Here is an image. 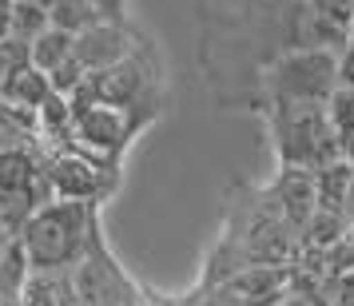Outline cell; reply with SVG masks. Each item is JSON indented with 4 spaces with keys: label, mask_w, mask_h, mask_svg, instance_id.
<instances>
[{
    "label": "cell",
    "mask_w": 354,
    "mask_h": 306,
    "mask_svg": "<svg viewBox=\"0 0 354 306\" xmlns=\"http://www.w3.org/2000/svg\"><path fill=\"white\" fill-rule=\"evenodd\" d=\"M100 227V207L92 203H72V199H52L20 227V247L32 267L52 271H72L84 258L92 231Z\"/></svg>",
    "instance_id": "7a4b0ae2"
},
{
    "label": "cell",
    "mask_w": 354,
    "mask_h": 306,
    "mask_svg": "<svg viewBox=\"0 0 354 306\" xmlns=\"http://www.w3.org/2000/svg\"><path fill=\"white\" fill-rule=\"evenodd\" d=\"M12 242H17V231H12V227H8L4 219H0V255H4V251H8Z\"/></svg>",
    "instance_id": "603a6c76"
},
{
    "label": "cell",
    "mask_w": 354,
    "mask_h": 306,
    "mask_svg": "<svg viewBox=\"0 0 354 306\" xmlns=\"http://www.w3.org/2000/svg\"><path fill=\"white\" fill-rule=\"evenodd\" d=\"M72 99L120 104V108H131V112H140L144 119L156 124L160 119V108H163V80H160V68H156L151 44H144L140 52H131L124 64L88 76V84Z\"/></svg>",
    "instance_id": "277c9868"
},
{
    "label": "cell",
    "mask_w": 354,
    "mask_h": 306,
    "mask_svg": "<svg viewBox=\"0 0 354 306\" xmlns=\"http://www.w3.org/2000/svg\"><path fill=\"white\" fill-rule=\"evenodd\" d=\"M52 203L40 147H0V219L20 235L36 211Z\"/></svg>",
    "instance_id": "8992f818"
},
{
    "label": "cell",
    "mask_w": 354,
    "mask_h": 306,
    "mask_svg": "<svg viewBox=\"0 0 354 306\" xmlns=\"http://www.w3.org/2000/svg\"><path fill=\"white\" fill-rule=\"evenodd\" d=\"M52 28V17L48 8H40V4H28V0H17V12H12V36L24 40L28 48H32L36 36H44Z\"/></svg>",
    "instance_id": "e0dca14e"
},
{
    "label": "cell",
    "mask_w": 354,
    "mask_h": 306,
    "mask_svg": "<svg viewBox=\"0 0 354 306\" xmlns=\"http://www.w3.org/2000/svg\"><path fill=\"white\" fill-rule=\"evenodd\" d=\"M72 274H76L80 306H140L147 298V290L120 267L115 251L104 239V227L92 231V242H88L84 258L72 267Z\"/></svg>",
    "instance_id": "52a82bcc"
},
{
    "label": "cell",
    "mask_w": 354,
    "mask_h": 306,
    "mask_svg": "<svg viewBox=\"0 0 354 306\" xmlns=\"http://www.w3.org/2000/svg\"><path fill=\"white\" fill-rule=\"evenodd\" d=\"M140 306H171V303H160V298H151V294H147V298H144Z\"/></svg>",
    "instance_id": "cb8c5ba5"
},
{
    "label": "cell",
    "mask_w": 354,
    "mask_h": 306,
    "mask_svg": "<svg viewBox=\"0 0 354 306\" xmlns=\"http://www.w3.org/2000/svg\"><path fill=\"white\" fill-rule=\"evenodd\" d=\"M28 271H32V262H28V255H24V247L17 239L0 255V298H20L24 283H28Z\"/></svg>",
    "instance_id": "2e32d148"
},
{
    "label": "cell",
    "mask_w": 354,
    "mask_h": 306,
    "mask_svg": "<svg viewBox=\"0 0 354 306\" xmlns=\"http://www.w3.org/2000/svg\"><path fill=\"white\" fill-rule=\"evenodd\" d=\"M319 306H342V303H330V298H322V303Z\"/></svg>",
    "instance_id": "484cf974"
},
{
    "label": "cell",
    "mask_w": 354,
    "mask_h": 306,
    "mask_svg": "<svg viewBox=\"0 0 354 306\" xmlns=\"http://www.w3.org/2000/svg\"><path fill=\"white\" fill-rule=\"evenodd\" d=\"M28 4H40V8H52V4H56V0H28Z\"/></svg>",
    "instance_id": "d4e9b609"
},
{
    "label": "cell",
    "mask_w": 354,
    "mask_h": 306,
    "mask_svg": "<svg viewBox=\"0 0 354 306\" xmlns=\"http://www.w3.org/2000/svg\"><path fill=\"white\" fill-rule=\"evenodd\" d=\"M326 108H330V124H335L342 160L354 163V88H338Z\"/></svg>",
    "instance_id": "5bb4252c"
},
{
    "label": "cell",
    "mask_w": 354,
    "mask_h": 306,
    "mask_svg": "<svg viewBox=\"0 0 354 306\" xmlns=\"http://www.w3.org/2000/svg\"><path fill=\"white\" fill-rule=\"evenodd\" d=\"M259 199H263L279 219H287V223L303 235L306 223H310V219H315V211H319V171L279 167L274 179L259 191Z\"/></svg>",
    "instance_id": "9c48e42d"
},
{
    "label": "cell",
    "mask_w": 354,
    "mask_h": 306,
    "mask_svg": "<svg viewBox=\"0 0 354 306\" xmlns=\"http://www.w3.org/2000/svg\"><path fill=\"white\" fill-rule=\"evenodd\" d=\"M267 135H271L279 167H303V171H322L342 160L330 108L310 104V99H283V104H263Z\"/></svg>",
    "instance_id": "6da1fadb"
},
{
    "label": "cell",
    "mask_w": 354,
    "mask_h": 306,
    "mask_svg": "<svg viewBox=\"0 0 354 306\" xmlns=\"http://www.w3.org/2000/svg\"><path fill=\"white\" fill-rule=\"evenodd\" d=\"M12 12H17V0H0V40L12 36Z\"/></svg>",
    "instance_id": "7402d4cb"
},
{
    "label": "cell",
    "mask_w": 354,
    "mask_h": 306,
    "mask_svg": "<svg viewBox=\"0 0 354 306\" xmlns=\"http://www.w3.org/2000/svg\"><path fill=\"white\" fill-rule=\"evenodd\" d=\"M44 175H48L52 199H72V203L104 207L115 195V187H120L124 167H120V163L92 160V155L76 151V147H68V151L44 155Z\"/></svg>",
    "instance_id": "ba28073f"
},
{
    "label": "cell",
    "mask_w": 354,
    "mask_h": 306,
    "mask_svg": "<svg viewBox=\"0 0 354 306\" xmlns=\"http://www.w3.org/2000/svg\"><path fill=\"white\" fill-rule=\"evenodd\" d=\"M351 242H354V223H351Z\"/></svg>",
    "instance_id": "4316f807"
},
{
    "label": "cell",
    "mask_w": 354,
    "mask_h": 306,
    "mask_svg": "<svg viewBox=\"0 0 354 306\" xmlns=\"http://www.w3.org/2000/svg\"><path fill=\"white\" fill-rule=\"evenodd\" d=\"M48 17H52V28H64L72 36H80L84 28L100 24V12L92 0H56L48 8Z\"/></svg>",
    "instance_id": "9a60e30c"
},
{
    "label": "cell",
    "mask_w": 354,
    "mask_h": 306,
    "mask_svg": "<svg viewBox=\"0 0 354 306\" xmlns=\"http://www.w3.org/2000/svg\"><path fill=\"white\" fill-rule=\"evenodd\" d=\"M338 92V52L326 48H283L259 72V104L310 99L330 104Z\"/></svg>",
    "instance_id": "3957f363"
},
{
    "label": "cell",
    "mask_w": 354,
    "mask_h": 306,
    "mask_svg": "<svg viewBox=\"0 0 354 306\" xmlns=\"http://www.w3.org/2000/svg\"><path fill=\"white\" fill-rule=\"evenodd\" d=\"M171 306H243V303L227 283H199L192 294H183V298L171 303Z\"/></svg>",
    "instance_id": "ac0fdd59"
},
{
    "label": "cell",
    "mask_w": 354,
    "mask_h": 306,
    "mask_svg": "<svg viewBox=\"0 0 354 306\" xmlns=\"http://www.w3.org/2000/svg\"><path fill=\"white\" fill-rule=\"evenodd\" d=\"M68 60H76V36L64 32V28H48L44 36H36L32 40V64L52 76L56 68H64Z\"/></svg>",
    "instance_id": "4fadbf2b"
},
{
    "label": "cell",
    "mask_w": 354,
    "mask_h": 306,
    "mask_svg": "<svg viewBox=\"0 0 354 306\" xmlns=\"http://www.w3.org/2000/svg\"><path fill=\"white\" fill-rule=\"evenodd\" d=\"M147 40L131 24H115V20H100L92 28H84L76 36V60L84 64L88 76H96V72H108V68L124 64L131 52H140Z\"/></svg>",
    "instance_id": "30bf717a"
},
{
    "label": "cell",
    "mask_w": 354,
    "mask_h": 306,
    "mask_svg": "<svg viewBox=\"0 0 354 306\" xmlns=\"http://www.w3.org/2000/svg\"><path fill=\"white\" fill-rule=\"evenodd\" d=\"M322 298H330V303H342V306H354V271L342 274V278H335L330 287H326V294Z\"/></svg>",
    "instance_id": "d6986e66"
},
{
    "label": "cell",
    "mask_w": 354,
    "mask_h": 306,
    "mask_svg": "<svg viewBox=\"0 0 354 306\" xmlns=\"http://www.w3.org/2000/svg\"><path fill=\"white\" fill-rule=\"evenodd\" d=\"M48 96H52V80H48V76H44L36 64L20 68L17 76L0 88V99H4V104L24 108V112H40V108L48 104Z\"/></svg>",
    "instance_id": "7c38bea8"
},
{
    "label": "cell",
    "mask_w": 354,
    "mask_h": 306,
    "mask_svg": "<svg viewBox=\"0 0 354 306\" xmlns=\"http://www.w3.org/2000/svg\"><path fill=\"white\" fill-rule=\"evenodd\" d=\"M338 88H354V36L351 44L338 52Z\"/></svg>",
    "instance_id": "44dd1931"
},
{
    "label": "cell",
    "mask_w": 354,
    "mask_h": 306,
    "mask_svg": "<svg viewBox=\"0 0 354 306\" xmlns=\"http://www.w3.org/2000/svg\"><path fill=\"white\" fill-rule=\"evenodd\" d=\"M20 303L24 306H80V298H76V274L52 271V267H32Z\"/></svg>",
    "instance_id": "8fae6325"
},
{
    "label": "cell",
    "mask_w": 354,
    "mask_h": 306,
    "mask_svg": "<svg viewBox=\"0 0 354 306\" xmlns=\"http://www.w3.org/2000/svg\"><path fill=\"white\" fill-rule=\"evenodd\" d=\"M96 4L100 20H115V24H128V0H92Z\"/></svg>",
    "instance_id": "ffe728a7"
},
{
    "label": "cell",
    "mask_w": 354,
    "mask_h": 306,
    "mask_svg": "<svg viewBox=\"0 0 354 306\" xmlns=\"http://www.w3.org/2000/svg\"><path fill=\"white\" fill-rule=\"evenodd\" d=\"M72 99V96H68ZM76 108V128H72V147L104 163H120L131 140L144 128H151V119H144L131 108L120 104H100V99H72Z\"/></svg>",
    "instance_id": "5b68a950"
}]
</instances>
